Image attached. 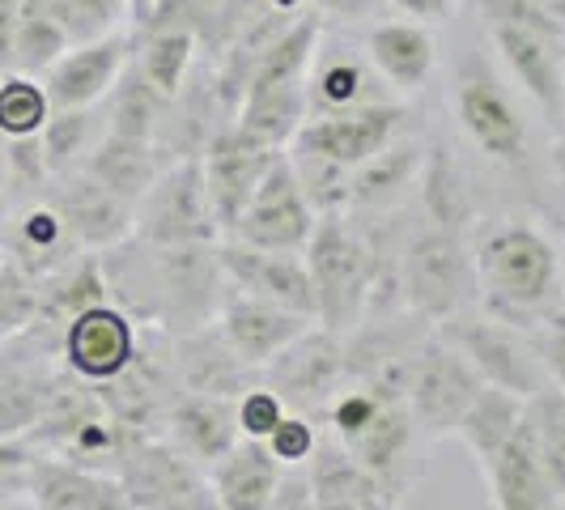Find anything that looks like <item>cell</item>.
I'll use <instances>...</instances> for the list:
<instances>
[{
    "label": "cell",
    "mask_w": 565,
    "mask_h": 510,
    "mask_svg": "<svg viewBox=\"0 0 565 510\" xmlns=\"http://www.w3.org/2000/svg\"><path fill=\"white\" fill-rule=\"evenodd\" d=\"M477 289L481 311L532 332L540 319L565 307V268L562 247L523 217H507L484 230L477 252Z\"/></svg>",
    "instance_id": "cell-1"
},
{
    "label": "cell",
    "mask_w": 565,
    "mask_h": 510,
    "mask_svg": "<svg viewBox=\"0 0 565 510\" xmlns=\"http://www.w3.org/2000/svg\"><path fill=\"white\" fill-rule=\"evenodd\" d=\"M307 273L315 285V319L328 332H353L362 328L374 289V252L362 226L349 222V213L319 217L311 243H307Z\"/></svg>",
    "instance_id": "cell-2"
},
{
    "label": "cell",
    "mask_w": 565,
    "mask_h": 510,
    "mask_svg": "<svg viewBox=\"0 0 565 510\" xmlns=\"http://www.w3.org/2000/svg\"><path fill=\"white\" fill-rule=\"evenodd\" d=\"M477 289V264L468 247V230L443 222H417L399 243V294L408 311L447 323L468 307Z\"/></svg>",
    "instance_id": "cell-3"
},
{
    "label": "cell",
    "mask_w": 565,
    "mask_h": 510,
    "mask_svg": "<svg viewBox=\"0 0 565 510\" xmlns=\"http://www.w3.org/2000/svg\"><path fill=\"white\" fill-rule=\"evenodd\" d=\"M132 234H137L141 247H153V252L213 247V238L222 230L213 222V204H209V192H204L200 153L174 158L170 167H162L153 188L132 209Z\"/></svg>",
    "instance_id": "cell-4"
},
{
    "label": "cell",
    "mask_w": 565,
    "mask_h": 510,
    "mask_svg": "<svg viewBox=\"0 0 565 510\" xmlns=\"http://www.w3.org/2000/svg\"><path fill=\"white\" fill-rule=\"evenodd\" d=\"M481 374L443 332L413 344L408 370H404V400H408L417 434L451 438L463 413L472 408V400L481 396Z\"/></svg>",
    "instance_id": "cell-5"
},
{
    "label": "cell",
    "mask_w": 565,
    "mask_h": 510,
    "mask_svg": "<svg viewBox=\"0 0 565 510\" xmlns=\"http://www.w3.org/2000/svg\"><path fill=\"white\" fill-rule=\"evenodd\" d=\"M438 332L472 362V370L489 387H502L519 400H536L544 387H553L544 366H540L536 349H532V337L514 323H502L484 311H459L447 323H438Z\"/></svg>",
    "instance_id": "cell-6"
},
{
    "label": "cell",
    "mask_w": 565,
    "mask_h": 510,
    "mask_svg": "<svg viewBox=\"0 0 565 510\" xmlns=\"http://www.w3.org/2000/svg\"><path fill=\"white\" fill-rule=\"evenodd\" d=\"M315 226H319V213H315L307 192H302L289 153H281L268 167V174L259 179V188L247 200V209L238 213L230 238L247 243V247H259V252H307Z\"/></svg>",
    "instance_id": "cell-7"
},
{
    "label": "cell",
    "mask_w": 565,
    "mask_h": 510,
    "mask_svg": "<svg viewBox=\"0 0 565 510\" xmlns=\"http://www.w3.org/2000/svg\"><path fill=\"white\" fill-rule=\"evenodd\" d=\"M60 358H64V370L73 379H82L89 387H103L141 358L137 319L111 298L94 302L60 328Z\"/></svg>",
    "instance_id": "cell-8"
},
{
    "label": "cell",
    "mask_w": 565,
    "mask_h": 510,
    "mask_svg": "<svg viewBox=\"0 0 565 510\" xmlns=\"http://www.w3.org/2000/svg\"><path fill=\"white\" fill-rule=\"evenodd\" d=\"M285 149L255 141L252 132H243L238 124H222L209 132V141L200 149V174H204V192L213 204V222L222 234L234 230L238 213L247 209V200L255 196L259 179L268 174V167L281 158Z\"/></svg>",
    "instance_id": "cell-9"
},
{
    "label": "cell",
    "mask_w": 565,
    "mask_h": 510,
    "mask_svg": "<svg viewBox=\"0 0 565 510\" xmlns=\"http://www.w3.org/2000/svg\"><path fill=\"white\" fill-rule=\"evenodd\" d=\"M455 119L484 158L519 167L527 158V124L484 60H468L455 77Z\"/></svg>",
    "instance_id": "cell-10"
},
{
    "label": "cell",
    "mask_w": 565,
    "mask_h": 510,
    "mask_svg": "<svg viewBox=\"0 0 565 510\" xmlns=\"http://www.w3.org/2000/svg\"><path fill=\"white\" fill-rule=\"evenodd\" d=\"M349 379V349L344 337L328 332V328H307L285 353H277L264 366V383L294 408V413H311V408H328V400L337 396Z\"/></svg>",
    "instance_id": "cell-11"
},
{
    "label": "cell",
    "mask_w": 565,
    "mask_h": 510,
    "mask_svg": "<svg viewBox=\"0 0 565 510\" xmlns=\"http://www.w3.org/2000/svg\"><path fill=\"white\" fill-rule=\"evenodd\" d=\"M399 124H404V107L392 103V98L337 115H307V124L298 128V137L289 141V149L315 153V158L337 162L344 170H358L366 167L374 153H383L387 145L396 141Z\"/></svg>",
    "instance_id": "cell-12"
},
{
    "label": "cell",
    "mask_w": 565,
    "mask_h": 510,
    "mask_svg": "<svg viewBox=\"0 0 565 510\" xmlns=\"http://www.w3.org/2000/svg\"><path fill=\"white\" fill-rule=\"evenodd\" d=\"M562 30L536 26V22H498L489 26V39L498 56L514 73V82L532 94L548 128L565 132V73H562Z\"/></svg>",
    "instance_id": "cell-13"
},
{
    "label": "cell",
    "mask_w": 565,
    "mask_h": 510,
    "mask_svg": "<svg viewBox=\"0 0 565 510\" xmlns=\"http://www.w3.org/2000/svg\"><path fill=\"white\" fill-rule=\"evenodd\" d=\"M132 52H137V39L124 34V30H111L94 43L68 47L52 64V73L43 77L52 111H85V107H98L103 98H111L124 68L132 64Z\"/></svg>",
    "instance_id": "cell-14"
},
{
    "label": "cell",
    "mask_w": 565,
    "mask_h": 510,
    "mask_svg": "<svg viewBox=\"0 0 565 510\" xmlns=\"http://www.w3.org/2000/svg\"><path fill=\"white\" fill-rule=\"evenodd\" d=\"M217 264H222V277L234 294H252V298H264V302H277V307H289V311L315 319V285L307 273V259L298 252H259V247L226 238L217 247Z\"/></svg>",
    "instance_id": "cell-15"
},
{
    "label": "cell",
    "mask_w": 565,
    "mask_h": 510,
    "mask_svg": "<svg viewBox=\"0 0 565 510\" xmlns=\"http://www.w3.org/2000/svg\"><path fill=\"white\" fill-rule=\"evenodd\" d=\"M52 209L82 252H115L132 238V204L107 192L89 170H68L52 179Z\"/></svg>",
    "instance_id": "cell-16"
},
{
    "label": "cell",
    "mask_w": 565,
    "mask_h": 510,
    "mask_svg": "<svg viewBox=\"0 0 565 510\" xmlns=\"http://www.w3.org/2000/svg\"><path fill=\"white\" fill-rule=\"evenodd\" d=\"M307 328H315L311 315H298L289 307H277V302L252 298V294H234V289H230L222 311H217V332L226 337L234 358L252 370L268 366Z\"/></svg>",
    "instance_id": "cell-17"
},
{
    "label": "cell",
    "mask_w": 565,
    "mask_h": 510,
    "mask_svg": "<svg viewBox=\"0 0 565 510\" xmlns=\"http://www.w3.org/2000/svg\"><path fill=\"white\" fill-rule=\"evenodd\" d=\"M489 485V510H553L557 493L540 468L536 438H532V417L510 434L498 451L477 464Z\"/></svg>",
    "instance_id": "cell-18"
},
{
    "label": "cell",
    "mask_w": 565,
    "mask_h": 510,
    "mask_svg": "<svg viewBox=\"0 0 565 510\" xmlns=\"http://www.w3.org/2000/svg\"><path fill=\"white\" fill-rule=\"evenodd\" d=\"M30 507L34 510H137L111 472L82 468L60 455H39L30 468Z\"/></svg>",
    "instance_id": "cell-19"
},
{
    "label": "cell",
    "mask_w": 565,
    "mask_h": 510,
    "mask_svg": "<svg viewBox=\"0 0 565 510\" xmlns=\"http://www.w3.org/2000/svg\"><path fill=\"white\" fill-rule=\"evenodd\" d=\"M170 447L192 459L196 468H213L222 455L243 438L234 422V400L200 396V392H179L167 408Z\"/></svg>",
    "instance_id": "cell-20"
},
{
    "label": "cell",
    "mask_w": 565,
    "mask_h": 510,
    "mask_svg": "<svg viewBox=\"0 0 565 510\" xmlns=\"http://www.w3.org/2000/svg\"><path fill=\"white\" fill-rule=\"evenodd\" d=\"M366 56L374 73L399 94H417L425 89L434 64H438V43L429 26L422 22H374L366 34Z\"/></svg>",
    "instance_id": "cell-21"
},
{
    "label": "cell",
    "mask_w": 565,
    "mask_h": 510,
    "mask_svg": "<svg viewBox=\"0 0 565 510\" xmlns=\"http://www.w3.org/2000/svg\"><path fill=\"white\" fill-rule=\"evenodd\" d=\"M174 370L183 379V392H200V396H222L238 400L252 387V366H243L234 358L226 337L213 328H192L174 349Z\"/></svg>",
    "instance_id": "cell-22"
},
{
    "label": "cell",
    "mask_w": 565,
    "mask_h": 510,
    "mask_svg": "<svg viewBox=\"0 0 565 510\" xmlns=\"http://www.w3.org/2000/svg\"><path fill=\"white\" fill-rule=\"evenodd\" d=\"M281 464L273 459V451L255 438H238L213 468L209 481L222 510H268L277 485H281Z\"/></svg>",
    "instance_id": "cell-23"
},
{
    "label": "cell",
    "mask_w": 565,
    "mask_h": 510,
    "mask_svg": "<svg viewBox=\"0 0 565 510\" xmlns=\"http://www.w3.org/2000/svg\"><path fill=\"white\" fill-rule=\"evenodd\" d=\"M56 383L60 379L43 366V358H22L4 340L0 344V438L30 434L43 417Z\"/></svg>",
    "instance_id": "cell-24"
},
{
    "label": "cell",
    "mask_w": 565,
    "mask_h": 510,
    "mask_svg": "<svg viewBox=\"0 0 565 510\" xmlns=\"http://www.w3.org/2000/svg\"><path fill=\"white\" fill-rule=\"evenodd\" d=\"M107 192H115L119 200H128L137 209V200L153 188V179L162 174V158H158V145L132 141V137H115L103 132V141L94 145V153L85 158V167Z\"/></svg>",
    "instance_id": "cell-25"
},
{
    "label": "cell",
    "mask_w": 565,
    "mask_h": 510,
    "mask_svg": "<svg viewBox=\"0 0 565 510\" xmlns=\"http://www.w3.org/2000/svg\"><path fill=\"white\" fill-rule=\"evenodd\" d=\"M107 298H111V289H107V273H103V255L82 252L52 277L39 281V319L34 323L64 328L73 315H82L94 302H107Z\"/></svg>",
    "instance_id": "cell-26"
},
{
    "label": "cell",
    "mask_w": 565,
    "mask_h": 510,
    "mask_svg": "<svg viewBox=\"0 0 565 510\" xmlns=\"http://www.w3.org/2000/svg\"><path fill=\"white\" fill-rule=\"evenodd\" d=\"M425 153L413 141H392L383 153H374L366 167L353 170V204L362 213H387L399 196L422 179Z\"/></svg>",
    "instance_id": "cell-27"
},
{
    "label": "cell",
    "mask_w": 565,
    "mask_h": 510,
    "mask_svg": "<svg viewBox=\"0 0 565 510\" xmlns=\"http://www.w3.org/2000/svg\"><path fill=\"white\" fill-rule=\"evenodd\" d=\"M73 255H82V247L52 204H34L30 213H22L18 234H13V259H9L13 268H22L30 281L39 285L56 268H64Z\"/></svg>",
    "instance_id": "cell-28"
},
{
    "label": "cell",
    "mask_w": 565,
    "mask_h": 510,
    "mask_svg": "<svg viewBox=\"0 0 565 510\" xmlns=\"http://www.w3.org/2000/svg\"><path fill=\"white\" fill-rule=\"evenodd\" d=\"M370 103H387V98L379 94L374 73L362 60L332 56L307 77V115H337L353 111V107H370Z\"/></svg>",
    "instance_id": "cell-29"
},
{
    "label": "cell",
    "mask_w": 565,
    "mask_h": 510,
    "mask_svg": "<svg viewBox=\"0 0 565 510\" xmlns=\"http://www.w3.org/2000/svg\"><path fill=\"white\" fill-rule=\"evenodd\" d=\"M200 39L188 34V30H141L137 34V52H132V64L145 82L153 85L162 98H179L183 85H188V73H192V60H196Z\"/></svg>",
    "instance_id": "cell-30"
},
{
    "label": "cell",
    "mask_w": 565,
    "mask_h": 510,
    "mask_svg": "<svg viewBox=\"0 0 565 510\" xmlns=\"http://www.w3.org/2000/svg\"><path fill=\"white\" fill-rule=\"evenodd\" d=\"M523 417H527V400L510 396L502 387H489V383H484L481 396L472 400V408L463 413L455 438H459V443L472 451V459L481 464V459H489V455L498 451L510 434L523 425Z\"/></svg>",
    "instance_id": "cell-31"
},
{
    "label": "cell",
    "mask_w": 565,
    "mask_h": 510,
    "mask_svg": "<svg viewBox=\"0 0 565 510\" xmlns=\"http://www.w3.org/2000/svg\"><path fill=\"white\" fill-rule=\"evenodd\" d=\"M167 107H170V98H162L153 85L145 82L141 73H137V64H128L119 85L111 89V119H107V132L158 145V128L167 124Z\"/></svg>",
    "instance_id": "cell-32"
},
{
    "label": "cell",
    "mask_w": 565,
    "mask_h": 510,
    "mask_svg": "<svg viewBox=\"0 0 565 510\" xmlns=\"http://www.w3.org/2000/svg\"><path fill=\"white\" fill-rule=\"evenodd\" d=\"M22 9L47 18V22L68 39V47L94 43V39L111 34V30L128 18L119 0H22Z\"/></svg>",
    "instance_id": "cell-33"
},
{
    "label": "cell",
    "mask_w": 565,
    "mask_h": 510,
    "mask_svg": "<svg viewBox=\"0 0 565 510\" xmlns=\"http://www.w3.org/2000/svg\"><path fill=\"white\" fill-rule=\"evenodd\" d=\"M94 107H85V111H52L47 119V128L39 132V145H43V162H47V174L60 179V174H68V170H82L85 158L94 153V145L103 141V132H98V124H94Z\"/></svg>",
    "instance_id": "cell-34"
},
{
    "label": "cell",
    "mask_w": 565,
    "mask_h": 510,
    "mask_svg": "<svg viewBox=\"0 0 565 510\" xmlns=\"http://www.w3.org/2000/svg\"><path fill=\"white\" fill-rule=\"evenodd\" d=\"M422 200H425V222H443V226H463L472 222V204H468V183L455 167L447 149L425 153L422 167Z\"/></svg>",
    "instance_id": "cell-35"
},
{
    "label": "cell",
    "mask_w": 565,
    "mask_h": 510,
    "mask_svg": "<svg viewBox=\"0 0 565 510\" xmlns=\"http://www.w3.org/2000/svg\"><path fill=\"white\" fill-rule=\"evenodd\" d=\"M52 119V98L39 77L26 73H4L0 77V137L4 141H26L39 137Z\"/></svg>",
    "instance_id": "cell-36"
},
{
    "label": "cell",
    "mask_w": 565,
    "mask_h": 510,
    "mask_svg": "<svg viewBox=\"0 0 565 510\" xmlns=\"http://www.w3.org/2000/svg\"><path fill=\"white\" fill-rule=\"evenodd\" d=\"M527 417H532V438L544 477L553 485V493L565 498V392L562 387H544L536 400H527Z\"/></svg>",
    "instance_id": "cell-37"
},
{
    "label": "cell",
    "mask_w": 565,
    "mask_h": 510,
    "mask_svg": "<svg viewBox=\"0 0 565 510\" xmlns=\"http://www.w3.org/2000/svg\"><path fill=\"white\" fill-rule=\"evenodd\" d=\"M64 52H68V39H64L47 18L22 9V22H18V34H13L9 73H26V77H39V82H43Z\"/></svg>",
    "instance_id": "cell-38"
},
{
    "label": "cell",
    "mask_w": 565,
    "mask_h": 510,
    "mask_svg": "<svg viewBox=\"0 0 565 510\" xmlns=\"http://www.w3.org/2000/svg\"><path fill=\"white\" fill-rule=\"evenodd\" d=\"M34 319H39V285L9 259H0V344L34 328Z\"/></svg>",
    "instance_id": "cell-39"
},
{
    "label": "cell",
    "mask_w": 565,
    "mask_h": 510,
    "mask_svg": "<svg viewBox=\"0 0 565 510\" xmlns=\"http://www.w3.org/2000/svg\"><path fill=\"white\" fill-rule=\"evenodd\" d=\"M285 413H289V404H285L268 383H252L243 396L234 400V422H238V434H243V438H255V443H264V438L281 425Z\"/></svg>",
    "instance_id": "cell-40"
},
{
    "label": "cell",
    "mask_w": 565,
    "mask_h": 510,
    "mask_svg": "<svg viewBox=\"0 0 565 510\" xmlns=\"http://www.w3.org/2000/svg\"><path fill=\"white\" fill-rule=\"evenodd\" d=\"M217 9H222V0H153L141 30H188V34L204 39L217 22Z\"/></svg>",
    "instance_id": "cell-41"
},
{
    "label": "cell",
    "mask_w": 565,
    "mask_h": 510,
    "mask_svg": "<svg viewBox=\"0 0 565 510\" xmlns=\"http://www.w3.org/2000/svg\"><path fill=\"white\" fill-rule=\"evenodd\" d=\"M264 447L273 451V459H277L281 468H302L315 455V447H319V429H315V422L307 413H294V408H289L281 417V425L264 438Z\"/></svg>",
    "instance_id": "cell-42"
},
{
    "label": "cell",
    "mask_w": 565,
    "mask_h": 510,
    "mask_svg": "<svg viewBox=\"0 0 565 510\" xmlns=\"http://www.w3.org/2000/svg\"><path fill=\"white\" fill-rule=\"evenodd\" d=\"M527 337H532V349H536V358H540V366H544V374H548V383L565 392V307L562 311H553L548 319H540Z\"/></svg>",
    "instance_id": "cell-43"
},
{
    "label": "cell",
    "mask_w": 565,
    "mask_h": 510,
    "mask_svg": "<svg viewBox=\"0 0 565 510\" xmlns=\"http://www.w3.org/2000/svg\"><path fill=\"white\" fill-rule=\"evenodd\" d=\"M39 451L22 438H0V498H18L30 489V468Z\"/></svg>",
    "instance_id": "cell-44"
},
{
    "label": "cell",
    "mask_w": 565,
    "mask_h": 510,
    "mask_svg": "<svg viewBox=\"0 0 565 510\" xmlns=\"http://www.w3.org/2000/svg\"><path fill=\"white\" fill-rule=\"evenodd\" d=\"M481 18L489 26L498 22H536V26H565L548 0H481Z\"/></svg>",
    "instance_id": "cell-45"
},
{
    "label": "cell",
    "mask_w": 565,
    "mask_h": 510,
    "mask_svg": "<svg viewBox=\"0 0 565 510\" xmlns=\"http://www.w3.org/2000/svg\"><path fill=\"white\" fill-rule=\"evenodd\" d=\"M4 167H9V183L18 179L22 188H43V183L52 179V174H47V162H43V145H39V137H26V141H9Z\"/></svg>",
    "instance_id": "cell-46"
},
{
    "label": "cell",
    "mask_w": 565,
    "mask_h": 510,
    "mask_svg": "<svg viewBox=\"0 0 565 510\" xmlns=\"http://www.w3.org/2000/svg\"><path fill=\"white\" fill-rule=\"evenodd\" d=\"M315 489H311V477H307V468H285L281 472V485H277V493H273V502L268 510H315Z\"/></svg>",
    "instance_id": "cell-47"
},
{
    "label": "cell",
    "mask_w": 565,
    "mask_h": 510,
    "mask_svg": "<svg viewBox=\"0 0 565 510\" xmlns=\"http://www.w3.org/2000/svg\"><path fill=\"white\" fill-rule=\"evenodd\" d=\"M149 510H222V502H217V493H213V481L204 477V472H196L188 485H179L174 493H167L158 507Z\"/></svg>",
    "instance_id": "cell-48"
},
{
    "label": "cell",
    "mask_w": 565,
    "mask_h": 510,
    "mask_svg": "<svg viewBox=\"0 0 565 510\" xmlns=\"http://www.w3.org/2000/svg\"><path fill=\"white\" fill-rule=\"evenodd\" d=\"M383 4H392L396 13H404L408 22H422V26L447 22L455 9V0H383Z\"/></svg>",
    "instance_id": "cell-49"
},
{
    "label": "cell",
    "mask_w": 565,
    "mask_h": 510,
    "mask_svg": "<svg viewBox=\"0 0 565 510\" xmlns=\"http://www.w3.org/2000/svg\"><path fill=\"white\" fill-rule=\"evenodd\" d=\"M315 13H328L337 22H358V18H374L383 9V0H311Z\"/></svg>",
    "instance_id": "cell-50"
},
{
    "label": "cell",
    "mask_w": 565,
    "mask_h": 510,
    "mask_svg": "<svg viewBox=\"0 0 565 510\" xmlns=\"http://www.w3.org/2000/svg\"><path fill=\"white\" fill-rule=\"evenodd\" d=\"M22 22V0H0V68L9 73V60H13V34Z\"/></svg>",
    "instance_id": "cell-51"
},
{
    "label": "cell",
    "mask_w": 565,
    "mask_h": 510,
    "mask_svg": "<svg viewBox=\"0 0 565 510\" xmlns=\"http://www.w3.org/2000/svg\"><path fill=\"white\" fill-rule=\"evenodd\" d=\"M264 4H268L273 13H285V18L294 13V18H298V13H307V4H311V0H264Z\"/></svg>",
    "instance_id": "cell-52"
},
{
    "label": "cell",
    "mask_w": 565,
    "mask_h": 510,
    "mask_svg": "<svg viewBox=\"0 0 565 510\" xmlns=\"http://www.w3.org/2000/svg\"><path fill=\"white\" fill-rule=\"evenodd\" d=\"M149 4H153V0H124V9H128V18H132L137 26H141L145 18H149Z\"/></svg>",
    "instance_id": "cell-53"
},
{
    "label": "cell",
    "mask_w": 565,
    "mask_h": 510,
    "mask_svg": "<svg viewBox=\"0 0 565 510\" xmlns=\"http://www.w3.org/2000/svg\"><path fill=\"white\" fill-rule=\"evenodd\" d=\"M319 507L315 510H366V507H358V502H349V498H315Z\"/></svg>",
    "instance_id": "cell-54"
},
{
    "label": "cell",
    "mask_w": 565,
    "mask_h": 510,
    "mask_svg": "<svg viewBox=\"0 0 565 510\" xmlns=\"http://www.w3.org/2000/svg\"><path fill=\"white\" fill-rule=\"evenodd\" d=\"M9 196V167H4V153H0V204Z\"/></svg>",
    "instance_id": "cell-55"
},
{
    "label": "cell",
    "mask_w": 565,
    "mask_h": 510,
    "mask_svg": "<svg viewBox=\"0 0 565 510\" xmlns=\"http://www.w3.org/2000/svg\"><path fill=\"white\" fill-rule=\"evenodd\" d=\"M553 167H557V174H565V137L557 141V149H553Z\"/></svg>",
    "instance_id": "cell-56"
},
{
    "label": "cell",
    "mask_w": 565,
    "mask_h": 510,
    "mask_svg": "<svg viewBox=\"0 0 565 510\" xmlns=\"http://www.w3.org/2000/svg\"><path fill=\"white\" fill-rule=\"evenodd\" d=\"M562 73H565V30H562Z\"/></svg>",
    "instance_id": "cell-57"
},
{
    "label": "cell",
    "mask_w": 565,
    "mask_h": 510,
    "mask_svg": "<svg viewBox=\"0 0 565 510\" xmlns=\"http://www.w3.org/2000/svg\"><path fill=\"white\" fill-rule=\"evenodd\" d=\"M553 510H565V498H557V507H553Z\"/></svg>",
    "instance_id": "cell-58"
},
{
    "label": "cell",
    "mask_w": 565,
    "mask_h": 510,
    "mask_svg": "<svg viewBox=\"0 0 565 510\" xmlns=\"http://www.w3.org/2000/svg\"><path fill=\"white\" fill-rule=\"evenodd\" d=\"M562 268H565V255H562Z\"/></svg>",
    "instance_id": "cell-59"
},
{
    "label": "cell",
    "mask_w": 565,
    "mask_h": 510,
    "mask_svg": "<svg viewBox=\"0 0 565 510\" xmlns=\"http://www.w3.org/2000/svg\"><path fill=\"white\" fill-rule=\"evenodd\" d=\"M119 4H124V0H119ZM124 13H128V9H124Z\"/></svg>",
    "instance_id": "cell-60"
}]
</instances>
